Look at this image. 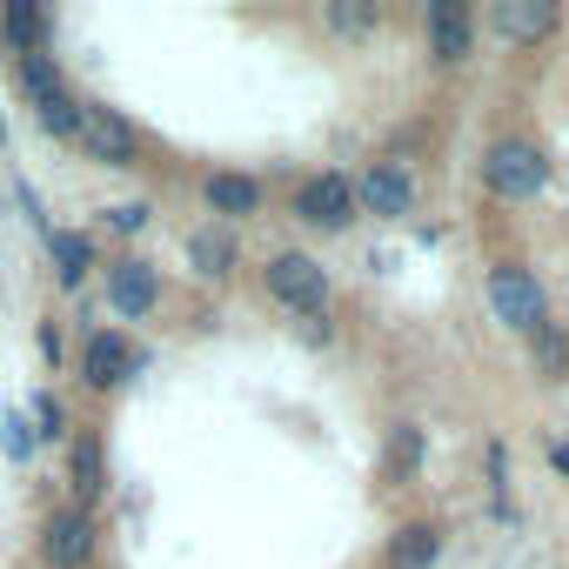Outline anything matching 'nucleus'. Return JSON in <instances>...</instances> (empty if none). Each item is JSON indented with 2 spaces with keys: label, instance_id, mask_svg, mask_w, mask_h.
<instances>
[{
  "label": "nucleus",
  "instance_id": "b1692460",
  "mask_svg": "<svg viewBox=\"0 0 569 569\" xmlns=\"http://www.w3.org/2000/svg\"><path fill=\"white\" fill-rule=\"evenodd\" d=\"M0 449H8V456L21 462V456L34 449V429H21V416H0Z\"/></svg>",
  "mask_w": 569,
  "mask_h": 569
},
{
  "label": "nucleus",
  "instance_id": "39448f33",
  "mask_svg": "<svg viewBox=\"0 0 569 569\" xmlns=\"http://www.w3.org/2000/svg\"><path fill=\"white\" fill-rule=\"evenodd\" d=\"M74 148H88L101 168H134V161H141L134 121L114 114V108H101V101H81V141H74Z\"/></svg>",
  "mask_w": 569,
  "mask_h": 569
},
{
  "label": "nucleus",
  "instance_id": "7ed1b4c3",
  "mask_svg": "<svg viewBox=\"0 0 569 569\" xmlns=\"http://www.w3.org/2000/svg\"><path fill=\"white\" fill-rule=\"evenodd\" d=\"M482 181H489V194H502V201H536L542 188H549V161H542V148L536 141H496L489 154H482Z\"/></svg>",
  "mask_w": 569,
  "mask_h": 569
},
{
  "label": "nucleus",
  "instance_id": "f257e3e1",
  "mask_svg": "<svg viewBox=\"0 0 569 569\" xmlns=\"http://www.w3.org/2000/svg\"><path fill=\"white\" fill-rule=\"evenodd\" d=\"M14 81H21L34 121H41L54 141H81V101L68 94V81H61V68H54L48 54H14Z\"/></svg>",
  "mask_w": 569,
  "mask_h": 569
},
{
  "label": "nucleus",
  "instance_id": "f03ea898",
  "mask_svg": "<svg viewBox=\"0 0 569 569\" xmlns=\"http://www.w3.org/2000/svg\"><path fill=\"white\" fill-rule=\"evenodd\" d=\"M261 281H268V296H274L281 309H296V316H322V309H329V274H322V261L302 254V248L268 254Z\"/></svg>",
  "mask_w": 569,
  "mask_h": 569
},
{
  "label": "nucleus",
  "instance_id": "6e6552de",
  "mask_svg": "<svg viewBox=\"0 0 569 569\" xmlns=\"http://www.w3.org/2000/svg\"><path fill=\"white\" fill-rule=\"evenodd\" d=\"M296 221H309V228H349L356 221V181L349 174H316V181H302L296 188Z\"/></svg>",
  "mask_w": 569,
  "mask_h": 569
},
{
  "label": "nucleus",
  "instance_id": "1a4fd4ad",
  "mask_svg": "<svg viewBox=\"0 0 569 569\" xmlns=\"http://www.w3.org/2000/svg\"><path fill=\"white\" fill-rule=\"evenodd\" d=\"M356 208H369L382 221H402L416 208V174L402 161H369V174L356 181Z\"/></svg>",
  "mask_w": 569,
  "mask_h": 569
},
{
  "label": "nucleus",
  "instance_id": "0eeeda50",
  "mask_svg": "<svg viewBox=\"0 0 569 569\" xmlns=\"http://www.w3.org/2000/svg\"><path fill=\"white\" fill-rule=\"evenodd\" d=\"M422 41H429V54L442 68H462L476 54V21H469L462 0H429L422 8Z\"/></svg>",
  "mask_w": 569,
  "mask_h": 569
},
{
  "label": "nucleus",
  "instance_id": "dca6fc26",
  "mask_svg": "<svg viewBox=\"0 0 569 569\" xmlns=\"http://www.w3.org/2000/svg\"><path fill=\"white\" fill-rule=\"evenodd\" d=\"M48 254H54L61 289H81V281L94 274V241L81 228H48Z\"/></svg>",
  "mask_w": 569,
  "mask_h": 569
},
{
  "label": "nucleus",
  "instance_id": "ddd939ff",
  "mask_svg": "<svg viewBox=\"0 0 569 569\" xmlns=\"http://www.w3.org/2000/svg\"><path fill=\"white\" fill-rule=\"evenodd\" d=\"M0 34L14 41V54H48L54 14L41 8V0H8V8H0Z\"/></svg>",
  "mask_w": 569,
  "mask_h": 569
},
{
  "label": "nucleus",
  "instance_id": "4be33fe9",
  "mask_svg": "<svg viewBox=\"0 0 569 569\" xmlns=\"http://www.w3.org/2000/svg\"><path fill=\"white\" fill-rule=\"evenodd\" d=\"M389 462H396V476H416V469H422V429H416V422H396Z\"/></svg>",
  "mask_w": 569,
  "mask_h": 569
},
{
  "label": "nucleus",
  "instance_id": "6ab92c4d",
  "mask_svg": "<svg viewBox=\"0 0 569 569\" xmlns=\"http://www.w3.org/2000/svg\"><path fill=\"white\" fill-rule=\"evenodd\" d=\"M101 489H108V469H101V436H81V442H74V496H81L74 509H88Z\"/></svg>",
  "mask_w": 569,
  "mask_h": 569
},
{
  "label": "nucleus",
  "instance_id": "423d86ee",
  "mask_svg": "<svg viewBox=\"0 0 569 569\" xmlns=\"http://www.w3.org/2000/svg\"><path fill=\"white\" fill-rule=\"evenodd\" d=\"M41 562L48 569H88L94 562V516L88 509H54L41 522Z\"/></svg>",
  "mask_w": 569,
  "mask_h": 569
},
{
  "label": "nucleus",
  "instance_id": "9d476101",
  "mask_svg": "<svg viewBox=\"0 0 569 569\" xmlns=\"http://www.w3.org/2000/svg\"><path fill=\"white\" fill-rule=\"evenodd\" d=\"M154 302H161V274L148 268V261H114L108 268V309L121 316V322H141V316H154Z\"/></svg>",
  "mask_w": 569,
  "mask_h": 569
},
{
  "label": "nucleus",
  "instance_id": "f8f14e48",
  "mask_svg": "<svg viewBox=\"0 0 569 569\" xmlns=\"http://www.w3.org/2000/svg\"><path fill=\"white\" fill-rule=\"evenodd\" d=\"M141 369V356L114 336V329H94L88 342H81V382L88 389H114V382H128Z\"/></svg>",
  "mask_w": 569,
  "mask_h": 569
},
{
  "label": "nucleus",
  "instance_id": "4468645a",
  "mask_svg": "<svg viewBox=\"0 0 569 569\" xmlns=\"http://www.w3.org/2000/svg\"><path fill=\"white\" fill-rule=\"evenodd\" d=\"M201 201L221 221H248V214H261V181L254 174H208L201 181Z\"/></svg>",
  "mask_w": 569,
  "mask_h": 569
},
{
  "label": "nucleus",
  "instance_id": "2eb2a0df",
  "mask_svg": "<svg viewBox=\"0 0 569 569\" xmlns=\"http://www.w3.org/2000/svg\"><path fill=\"white\" fill-rule=\"evenodd\" d=\"M436 562H442V529H436V522H402V529L389 536L382 569H436Z\"/></svg>",
  "mask_w": 569,
  "mask_h": 569
},
{
  "label": "nucleus",
  "instance_id": "20e7f679",
  "mask_svg": "<svg viewBox=\"0 0 569 569\" xmlns=\"http://www.w3.org/2000/svg\"><path fill=\"white\" fill-rule=\"evenodd\" d=\"M489 309H496V322L516 329V336H529L536 322H549L542 281H536L522 261H496V268H489Z\"/></svg>",
  "mask_w": 569,
  "mask_h": 569
},
{
  "label": "nucleus",
  "instance_id": "a211bd4d",
  "mask_svg": "<svg viewBox=\"0 0 569 569\" xmlns=\"http://www.w3.org/2000/svg\"><path fill=\"white\" fill-rule=\"evenodd\" d=\"M522 342H529V362H536L549 382H562V376H569V342H562V329H556V322H536Z\"/></svg>",
  "mask_w": 569,
  "mask_h": 569
},
{
  "label": "nucleus",
  "instance_id": "f3484780",
  "mask_svg": "<svg viewBox=\"0 0 569 569\" xmlns=\"http://www.w3.org/2000/svg\"><path fill=\"white\" fill-rule=\"evenodd\" d=\"M188 261H194V274L221 281V274L234 268V241H228V234H214V228H194V234H188Z\"/></svg>",
  "mask_w": 569,
  "mask_h": 569
},
{
  "label": "nucleus",
  "instance_id": "393cba45",
  "mask_svg": "<svg viewBox=\"0 0 569 569\" xmlns=\"http://www.w3.org/2000/svg\"><path fill=\"white\" fill-rule=\"evenodd\" d=\"M549 462H556V476L569 482V442H549Z\"/></svg>",
  "mask_w": 569,
  "mask_h": 569
},
{
  "label": "nucleus",
  "instance_id": "aec40b11",
  "mask_svg": "<svg viewBox=\"0 0 569 569\" xmlns=\"http://www.w3.org/2000/svg\"><path fill=\"white\" fill-rule=\"evenodd\" d=\"M389 14L376 8V0H336V8H329V28L336 34H376Z\"/></svg>",
  "mask_w": 569,
  "mask_h": 569
},
{
  "label": "nucleus",
  "instance_id": "412c9836",
  "mask_svg": "<svg viewBox=\"0 0 569 569\" xmlns=\"http://www.w3.org/2000/svg\"><path fill=\"white\" fill-rule=\"evenodd\" d=\"M28 409H34V442H61V436H68V409H61L48 389H34Z\"/></svg>",
  "mask_w": 569,
  "mask_h": 569
},
{
  "label": "nucleus",
  "instance_id": "9b49d317",
  "mask_svg": "<svg viewBox=\"0 0 569 569\" xmlns=\"http://www.w3.org/2000/svg\"><path fill=\"white\" fill-rule=\"evenodd\" d=\"M556 0H496L489 8V28L502 34V41H516V48H536V41H549L556 34Z\"/></svg>",
  "mask_w": 569,
  "mask_h": 569
},
{
  "label": "nucleus",
  "instance_id": "5701e85b",
  "mask_svg": "<svg viewBox=\"0 0 569 569\" xmlns=\"http://www.w3.org/2000/svg\"><path fill=\"white\" fill-rule=\"evenodd\" d=\"M108 228H114V234H141V228H148V201H121V208H108Z\"/></svg>",
  "mask_w": 569,
  "mask_h": 569
}]
</instances>
